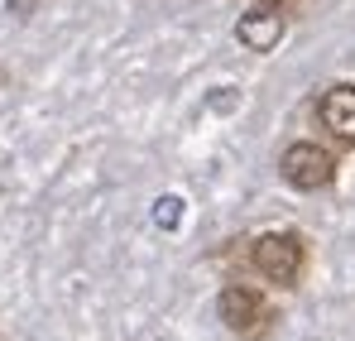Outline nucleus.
I'll use <instances>...</instances> for the list:
<instances>
[{"instance_id": "f257e3e1", "label": "nucleus", "mask_w": 355, "mask_h": 341, "mask_svg": "<svg viewBox=\"0 0 355 341\" xmlns=\"http://www.w3.org/2000/svg\"><path fill=\"white\" fill-rule=\"evenodd\" d=\"M250 269H254L264 284L297 288L302 274H307V235L293 231V226L254 235V240H250Z\"/></svg>"}, {"instance_id": "f03ea898", "label": "nucleus", "mask_w": 355, "mask_h": 341, "mask_svg": "<svg viewBox=\"0 0 355 341\" xmlns=\"http://www.w3.org/2000/svg\"><path fill=\"white\" fill-rule=\"evenodd\" d=\"M216 313H221L226 332L240 337V341H264L269 332H274V322H279L274 303H269L254 284H226L221 298H216Z\"/></svg>"}, {"instance_id": "7ed1b4c3", "label": "nucleus", "mask_w": 355, "mask_h": 341, "mask_svg": "<svg viewBox=\"0 0 355 341\" xmlns=\"http://www.w3.org/2000/svg\"><path fill=\"white\" fill-rule=\"evenodd\" d=\"M279 173L297 192H317V188L336 183V154L327 144H317V140H293L284 149V159H279Z\"/></svg>"}, {"instance_id": "20e7f679", "label": "nucleus", "mask_w": 355, "mask_h": 341, "mask_svg": "<svg viewBox=\"0 0 355 341\" xmlns=\"http://www.w3.org/2000/svg\"><path fill=\"white\" fill-rule=\"evenodd\" d=\"M317 120H322V130H327L336 144H351L355 149V82L327 87L322 101H317Z\"/></svg>"}, {"instance_id": "39448f33", "label": "nucleus", "mask_w": 355, "mask_h": 341, "mask_svg": "<svg viewBox=\"0 0 355 341\" xmlns=\"http://www.w3.org/2000/svg\"><path fill=\"white\" fill-rule=\"evenodd\" d=\"M236 39L250 49V53H269V49L284 39V10H274V5L250 10V15L236 24Z\"/></svg>"}, {"instance_id": "423d86ee", "label": "nucleus", "mask_w": 355, "mask_h": 341, "mask_svg": "<svg viewBox=\"0 0 355 341\" xmlns=\"http://www.w3.org/2000/svg\"><path fill=\"white\" fill-rule=\"evenodd\" d=\"M259 5H274V10H293L297 0H259Z\"/></svg>"}]
</instances>
